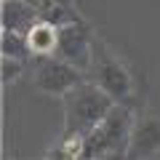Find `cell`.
<instances>
[{
    "label": "cell",
    "instance_id": "cell-1",
    "mask_svg": "<svg viewBox=\"0 0 160 160\" xmlns=\"http://www.w3.org/2000/svg\"><path fill=\"white\" fill-rule=\"evenodd\" d=\"M115 107V99L96 86L93 80H83L69 93L62 96L64 109V131L67 133H91L104 120V115Z\"/></svg>",
    "mask_w": 160,
    "mask_h": 160
},
{
    "label": "cell",
    "instance_id": "cell-9",
    "mask_svg": "<svg viewBox=\"0 0 160 160\" xmlns=\"http://www.w3.org/2000/svg\"><path fill=\"white\" fill-rule=\"evenodd\" d=\"M83 149H86V136L83 133H67L62 131V139L56 142V147L48 149V158L59 160H83Z\"/></svg>",
    "mask_w": 160,
    "mask_h": 160
},
{
    "label": "cell",
    "instance_id": "cell-13",
    "mask_svg": "<svg viewBox=\"0 0 160 160\" xmlns=\"http://www.w3.org/2000/svg\"><path fill=\"white\" fill-rule=\"evenodd\" d=\"M32 3H35V6L40 8V16H43V13H46L48 8L53 6V3H59V0H32Z\"/></svg>",
    "mask_w": 160,
    "mask_h": 160
},
{
    "label": "cell",
    "instance_id": "cell-3",
    "mask_svg": "<svg viewBox=\"0 0 160 160\" xmlns=\"http://www.w3.org/2000/svg\"><path fill=\"white\" fill-rule=\"evenodd\" d=\"M91 80L96 86H102L115 102L131 104L133 93H136V80H133L128 64L120 56H115L104 43L96 40V51H93V64H91Z\"/></svg>",
    "mask_w": 160,
    "mask_h": 160
},
{
    "label": "cell",
    "instance_id": "cell-2",
    "mask_svg": "<svg viewBox=\"0 0 160 160\" xmlns=\"http://www.w3.org/2000/svg\"><path fill=\"white\" fill-rule=\"evenodd\" d=\"M133 120H136V109L131 104L115 102V107L104 115V120L86 133V149H83V160H99V158H126L128 142H131Z\"/></svg>",
    "mask_w": 160,
    "mask_h": 160
},
{
    "label": "cell",
    "instance_id": "cell-6",
    "mask_svg": "<svg viewBox=\"0 0 160 160\" xmlns=\"http://www.w3.org/2000/svg\"><path fill=\"white\" fill-rule=\"evenodd\" d=\"M158 155H160V118L147 115V112H136L126 158L144 160V158H158Z\"/></svg>",
    "mask_w": 160,
    "mask_h": 160
},
{
    "label": "cell",
    "instance_id": "cell-10",
    "mask_svg": "<svg viewBox=\"0 0 160 160\" xmlns=\"http://www.w3.org/2000/svg\"><path fill=\"white\" fill-rule=\"evenodd\" d=\"M0 53H3V56H13V59H29L32 51H29L27 35H24V32H13V29H3V38H0Z\"/></svg>",
    "mask_w": 160,
    "mask_h": 160
},
{
    "label": "cell",
    "instance_id": "cell-8",
    "mask_svg": "<svg viewBox=\"0 0 160 160\" xmlns=\"http://www.w3.org/2000/svg\"><path fill=\"white\" fill-rule=\"evenodd\" d=\"M27 43H29L32 56H38V59L53 56V53H56V46H59V27H56L53 22H48V19L40 16L38 22L29 27Z\"/></svg>",
    "mask_w": 160,
    "mask_h": 160
},
{
    "label": "cell",
    "instance_id": "cell-5",
    "mask_svg": "<svg viewBox=\"0 0 160 160\" xmlns=\"http://www.w3.org/2000/svg\"><path fill=\"white\" fill-rule=\"evenodd\" d=\"M93 51H96V38H93V29L86 19H75V22H67L59 27L56 56L88 72L93 64Z\"/></svg>",
    "mask_w": 160,
    "mask_h": 160
},
{
    "label": "cell",
    "instance_id": "cell-4",
    "mask_svg": "<svg viewBox=\"0 0 160 160\" xmlns=\"http://www.w3.org/2000/svg\"><path fill=\"white\" fill-rule=\"evenodd\" d=\"M83 80H86V72L78 69L75 64L64 62L56 53L53 56H43L38 62V67H35V72H32L35 91L46 93V96H56V99H62L64 93H69Z\"/></svg>",
    "mask_w": 160,
    "mask_h": 160
},
{
    "label": "cell",
    "instance_id": "cell-11",
    "mask_svg": "<svg viewBox=\"0 0 160 160\" xmlns=\"http://www.w3.org/2000/svg\"><path fill=\"white\" fill-rule=\"evenodd\" d=\"M43 19H48V22H53L56 27H62V24H67V22L83 19V13L75 6V0H59V3H53V6L43 13Z\"/></svg>",
    "mask_w": 160,
    "mask_h": 160
},
{
    "label": "cell",
    "instance_id": "cell-7",
    "mask_svg": "<svg viewBox=\"0 0 160 160\" xmlns=\"http://www.w3.org/2000/svg\"><path fill=\"white\" fill-rule=\"evenodd\" d=\"M38 19H40V8L32 0H3V29L27 35Z\"/></svg>",
    "mask_w": 160,
    "mask_h": 160
},
{
    "label": "cell",
    "instance_id": "cell-12",
    "mask_svg": "<svg viewBox=\"0 0 160 160\" xmlns=\"http://www.w3.org/2000/svg\"><path fill=\"white\" fill-rule=\"evenodd\" d=\"M24 62L27 59H13V56H3V86H11L13 80L24 72Z\"/></svg>",
    "mask_w": 160,
    "mask_h": 160
}]
</instances>
